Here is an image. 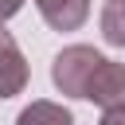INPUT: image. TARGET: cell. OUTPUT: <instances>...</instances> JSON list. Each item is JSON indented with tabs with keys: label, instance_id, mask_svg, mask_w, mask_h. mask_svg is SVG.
Returning a JSON list of instances; mask_svg holds the SVG:
<instances>
[{
	"label": "cell",
	"instance_id": "obj_3",
	"mask_svg": "<svg viewBox=\"0 0 125 125\" xmlns=\"http://www.w3.org/2000/svg\"><path fill=\"white\" fill-rule=\"evenodd\" d=\"M23 86H27V59L12 39V31L0 23V98H16L23 94Z\"/></svg>",
	"mask_w": 125,
	"mask_h": 125
},
{
	"label": "cell",
	"instance_id": "obj_2",
	"mask_svg": "<svg viewBox=\"0 0 125 125\" xmlns=\"http://www.w3.org/2000/svg\"><path fill=\"white\" fill-rule=\"evenodd\" d=\"M86 102H94L98 109H121L125 105V62H113V59H102L98 70L90 74L86 82Z\"/></svg>",
	"mask_w": 125,
	"mask_h": 125
},
{
	"label": "cell",
	"instance_id": "obj_6",
	"mask_svg": "<svg viewBox=\"0 0 125 125\" xmlns=\"http://www.w3.org/2000/svg\"><path fill=\"white\" fill-rule=\"evenodd\" d=\"M102 35L109 47H125V0H105L102 8Z\"/></svg>",
	"mask_w": 125,
	"mask_h": 125
},
{
	"label": "cell",
	"instance_id": "obj_7",
	"mask_svg": "<svg viewBox=\"0 0 125 125\" xmlns=\"http://www.w3.org/2000/svg\"><path fill=\"white\" fill-rule=\"evenodd\" d=\"M98 125H125V105H121V109H105Z\"/></svg>",
	"mask_w": 125,
	"mask_h": 125
},
{
	"label": "cell",
	"instance_id": "obj_8",
	"mask_svg": "<svg viewBox=\"0 0 125 125\" xmlns=\"http://www.w3.org/2000/svg\"><path fill=\"white\" fill-rule=\"evenodd\" d=\"M20 8H23V0H0V23H4V20H12Z\"/></svg>",
	"mask_w": 125,
	"mask_h": 125
},
{
	"label": "cell",
	"instance_id": "obj_4",
	"mask_svg": "<svg viewBox=\"0 0 125 125\" xmlns=\"http://www.w3.org/2000/svg\"><path fill=\"white\" fill-rule=\"evenodd\" d=\"M35 8L55 31H78L90 20V0H35Z\"/></svg>",
	"mask_w": 125,
	"mask_h": 125
},
{
	"label": "cell",
	"instance_id": "obj_1",
	"mask_svg": "<svg viewBox=\"0 0 125 125\" xmlns=\"http://www.w3.org/2000/svg\"><path fill=\"white\" fill-rule=\"evenodd\" d=\"M98 62H102V55H98L94 47L70 43V47H62V51L55 55V62H51V82H55L66 98H82L90 74L98 70Z\"/></svg>",
	"mask_w": 125,
	"mask_h": 125
},
{
	"label": "cell",
	"instance_id": "obj_5",
	"mask_svg": "<svg viewBox=\"0 0 125 125\" xmlns=\"http://www.w3.org/2000/svg\"><path fill=\"white\" fill-rule=\"evenodd\" d=\"M16 125H74V113H70L66 105H59V102L39 98V102H31L27 109H20Z\"/></svg>",
	"mask_w": 125,
	"mask_h": 125
}]
</instances>
